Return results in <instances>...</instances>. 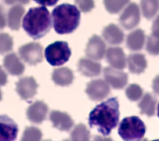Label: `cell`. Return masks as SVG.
I'll return each mask as SVG.
<instances>
[{"mask_svg":"<svg viewBox=\"0 0 159 141\" xmlns=\"http://www.w3.org/2000/svg\"><path fill=\"white\" fill-rule=\"evenodd\" d=\"M13 47V40L8 34L0 33V54L11 51Z\"/></svg>","mask_w":159,"mask_h":141,"instance_id":"4316f807","label":"cell"},{"mask_svg":"<svg viewBox=\"0 0 159 141\" xmlns=\"http://www.w3.org/2000/svg\"><path fill=\"white\" fill-rule=\"evenodd\" d=\"M140 6L143 16L150 20L159 10V0H141Z\"/></svg>","mask_w":159,"mask_h":141,"instance_id":"cb8c5ba5","label":"cell"},{"mask_svg":"<svg viewBox=\"0 0 159 141\" xmlns=\"http://www.w3.org/2000/svg\"><path fill=\"white\" fill-rule=\"evenodd\" d=\"M152 88L154 92L159 95V75L153 79L152 82Z\"/></svg>","mask_w":159,"mask_h":141,"instance_id":"d590c367","label":"cell"},{"mask_svg":"<svg viewBox=\"0 0 159 141\" xmlns=\"http://www.w3.org/2000/svg\"><path fill=\"white\" fill-rule=\"evenodd\" d=\"M16 123L6 115H0V141H12L17 135Z\"/></svg>","mask_w":159,"mask_h":141,"instance_id":"30bf717a","label":"cell"},{"mask_svg":"<svg viewBox=\"0 0 159 141\" xmlns=\"http://www.w3.org/2000/svg\"><path fill=\"white\" fill-rule=\"evenodd\" d=\"M38 84L32 76H26L19 80L16 83V91L24 100L32 98L37 93Z\"/></svg>","mask_w":159,"mask_h":141,"instance_id":"9c48e42d","label":"cell"},{"mask_svg":"<svg viewBox=\"0 0 159 141\" xmlns=\"http://www.w3.org/2000/svg\"><path fill=\"white\" fill-rule=\"evenodd\" d=\"M152 35L159 37V15L154 20L152 27Z\"/></svg>","mask_w":159,"mask_h":141,"instance_id":"1f68e13d","label":"cell"},{"mask_svg":"<svg viewBox=\"0 0 159 141\" xmlns=\"http://www.w3.org/2000/svg\"><path fill=\"white\" fill-rule=\"evenodd\" d=\"M146 127L143 122L137 116L125 117L120 122L118 133L125 140H138L145 135Z\"/></svg>","mask_w":159,"mask_h":141,"instance_id":"277c9868","label":"cell"},{"mask_svg":"<svg viewBox=\"0 0 159 141\" xmlns=\"http://www.w3.org/2000/svg\"><path fill=\"white\" fill-rule=\"evenodd\" d=\"M50 119L53 126L61 131L69 130L74 124V121L67 113L60 111H52L50 114Z\"/></svg>","mask_w":159,"mask_h":141,"instance_id":"5bb4252c","label":"cell"},{"mask_svg":"<svg viewBox=\"0 0 159 141\" xmlns=\"http://www.w3.org/2000/svg\"><path fill=\"white\" fill-rule=\"evenodd\" d=\"M37 3L41 4L42 6H52L55 5L58 0H34Z\"/></svg>","mask_w":159,"mask_h":141,"instance_id":"836d02e7","label":"cell"},{"mask_svg":"<svg viewBox=\"0 0 159 141\" xmlns=\"http://www.w3.org/2000/svg\"><path fill=\"white\" fill-rule=\"evenodd\" d=\"M19 53L21 59L30 65H35L43 60L42 47L39 43L30 42L21 46Z\"/></svg>","mask_w":159,"mask_h":141,"instance_id":"8992f818","label":"cell"},{"mask_svg":"<svg viewBox=\"0 0 159 141\" xmlns=\"http://www.w3.org/2000/svg\"><path fill=\"white\" fill-rule=\"evenodd\" d=\"M106 52V44L102 39L96 35L92 36L86 45V55L94 60H101Z\"/></svg>","mask_w":159,"mask_h":141,"instance_id":"7c38bea8","label":"cell"},{"mask_svg":"<svg viewBox=\"0 0 159 141\" xmlns=\"http://www.w3.org/2000/svg\"><path fill=\"white\" fill-rule=\"evenodd\" d=\"M106 60L114 68L123 69L126 65L125 55L120 47H110L106 52Z\"/></svg>","mask_w":159,"mask_h":141,"instance_id":"9a60e30c","label":"cell"},{"mask_svg":"<svg viewBox=\"0 0 159 141\" xmlns=\"http://www.w3.org/2000/svg\"><path fill=\"white\" fill-rule=\"evenodd\" d=\"M143 94L141 87L137 84H130L125 90V94L129 99L132 101L139 100Z\"/></svg>","mask_w":159,"mask_h":141,"instance_id":"83f0119b","label":"cell"},{"mask_svg":"<svg viewBox=\"0 0 159 141\" xmlns=\"http://www.w3.org/2000/svg\"><path fill=\"white\" fill-rule=\"evenodd\" d=\"M119 105L117 98H111L97 105L89 113L88 122L102 135H109L119 119Z\"/></svg>","mask_w":159,"mask_h":141,"instance_id":"6da1fadb","label":"cell"},{"mask_svg":"<svg viewBox=\"0 0 159 141\" xmlns=\"http://www.w3.org/2000/svg\"><path fill=\"white\" fill-rule=\"evenodd\" d=\"M86 93L91 100L101 101L109 94L110 88L106 81L94 80L88 84Z\"/></svg>","mask_w":159,"mask_h":141,"instance_id":"ba28073f","label":"cell"},{"mask_svg":"<svg viewBox=\"0 0 159 141\" xmlns=\"http://www.w3.org/2000/svg\"><path fill=\"white\" fill-rule=\"evenodd\" d=\"M102 35L104 39L112 45L121 43L124 37L122 30L114 24H111L104 27L102 31Z\"/></svg>","mask_w":159,"mask_h":141,"instance_id":"ac0fdd59","label":"cell"},{"mask_svg":"<svg viewBox=\"0 0 159 141\" xmlns=\"http://www.w3.org/2000/svg\"><path fill=\"white\" fill-rule=\"evenodd\" d=\"M106 10L111 14L119 12L125 6L130 0H103Z\"/></svg>","mask_w":159,"mask_h":141,"instance_id":"484cf974","label":"cell"},{"mask_svg":"<svg viewBox=\"0 0 159 141\" xmlns=\"http://www.w3.org/2000/svg\"><path fill=\"white\" fill-rule=\"evenodd\" d=\"M52 80L57 85L66 86L72 83L74 80L73 73L66 67L55 69L52 73Z\"/></svg>","mask_w":159,"mask_h":141,"instance_id":"d6986e66","label":"cell"},{"mask_svg":"<svg viewBox=\"0 0 159 141\" xmlns=\"http://www.w3.org/2000/svg\"><path fill=\"white\" fill-rule=\"evenodd\" d=\"M52 27L49 11L44 6L30 8L22 21V27L34 39H39L45 35Z\"/></svg>","mask_w":159,"mask_h":141,"instance_id":"7a4b0ae2","label":"cell"},{"mask_svg":"<svg viewBox=\"0 0 159 141\" xmlns=\"http://www.w3.org/2000/svg\"><path fill=\"white\" fill-rule=\"evenodd\" d=\"M127 63L129 71L132 73L140 74L147 66L145 55L142 53H134L129 55Z\"/></svg>","mask_w":159,"mask_h":141,"instance_id":"44dd1931","label":"cell"},{"mask_svg":"<svg viewBox=\"0 0 159 141\" xmlns=\"http://www.w3.org/2000/svg\"><path fill=\"white\" fill-rule=\"evenodd\" d=\"M75 1L83 12H88L94 7V0H75Z\"/></svg>","mask_w":159,"mask_h":141,"instance_id":"4dcf8cb0","label":"cell"},{"mask_svg":"<svg viewBox=\"0 0 159 141\" xmlns=\"http://www.w3.org/2000/svg\"><path fill=\"white\" fill-rule=\"evenodd\" d=\"M48 111V106L45 102L37 101L28 107L27 116L30 122L35 124H40L46 119Z\"/></svg>","mask_w":159,"mask_h":141,"instance_id":"4fadbf2b","label":"cell"},{"mask_svg":"<svg viewBox=\"0 0 159 141\" xmlns=\"http://www.w3.org/2000/svg\"><path fill=\"white\" fill-rule=\"evenodd\" d=\"M1 99H2V92H1V91L0 89V101H1Z\"/></svg>","mask_w":159,"mask_h":141,"instance_id":"ab89813d","label":"cell"},{"mask_svg":"<svg viewBox=\"0 0 159 141\" xmlns=\"http://www.w3.org/2000/svg\"><path fill=\"white\" fill-rule=\"evenodd\" d=\"M7 76L6 72L0 66V86H4L7 83Z\"/></svg>","mask_w":159,"mask_h":141,"instance_id":"e575fe53","label":"cell"},{"mask_svg":"<svg viewBox=\"0 0 159 141\" xmlns=\"http://www.w3.org/2000/svg\"><path fill=\"white\" fill-rule=\"evenodd\" d=\"M145 42L144 32L140 29L130 32L127 37V46L131 50L137 51L143 48Z\"/></svg>","mask_w":159,"mask_h":141,"instance_id":"7402d4cb","label":"cell"},{"mask_svg":"<svg viewBox=\"0 0 159 141\" xmlns=\"http://www.w3.org/2000/svg\"><path fill=\"white\" fill-rule=\"evenodd\" d=\"M3 63L6 70L12 75H20L24 71L25 66L15 53L7 55L4 58Z\"/></svg>","mask_w":159,"mask_h":141,"instance_id":"2e32d148","label":"cell"},{"mask_svg":"<svg viewBox=\"0 0 159 141\" xmlns=\"http://www.w3.org/2000/svg\"><path fill=\"white\" fill-rule=\"evenodd\" d=\"M89 138L90 132L83 124L76 125L71 133V139L73 140H89Z\"/></svg>","mask_w":159,"mask_h":141,"instance_id":"d4e9b609","label":"cell"},{"mask_svg":"<svg viewBox=\"0 0 159 141\" xmlns=\"http://www.w3.org/2000/svg\"><path fill=\"white\" fill-rule=\"evenodd\" d=\"M71 55L68 43L64 41H57L47 47L45 57L52 66H60L66 63Z\"/></svg>","mask_w":159,"mask_h":141,"instance_id":"5b68a950","label":"cell"},{"mask_svg":"<svg viewBox=\"0 0 159 141\" xmlns=\"http://www.w3.org/2000/svg\"><path fill=\"white\" fill-rule=\"evenodd\" d=\"M16 2H19L21 4H28L30 2V0H16Z\"/></svg>","mask_w":159,"mask_h":141,"instance_id":"74e56055","label":"cell"},{"mask_svg":"<svg viewBox=\"0 0 159 141\" xmlns=\"http://www.w3.org/2000/svg\"><path fill=\"white\" fill-rule=\"evenodd\" d=\"M78 68L79 71L83 75L88 77L98 76L101 71V65L100 63L86 58L80 60Z\"/></svg>","mask_w":159,"mask_h":141,"instance_id":"e0dca14e","label":"cell"},{"mask_svg":"<svg viewBox=\"0 0 159 141\" xmlns=\"http://www.w3.org/2000/svg\"><path fill=\"white\" fill-rule=\"evenodd\" d=\"M6 25V18L4 7L0 4V30L4 28Z\"/></svg>","mask_w":159,"mask_h":141,"instance_id":"d6a6232c","label":"cell"},{"mask_svg":"<svg viewBox=\"0 0 159 141\" xmlns=\"http://www.w3.org/2000/svg\"><path fill=\"white\" fill-rule=\"evenodd\" d=\"M25 12L24 7L20 4H16L11 7L7 13V24L9 27L14 30H19L20 22Z\"/></svg>","mask_w":159,"mask_h":141,"instance_id":"ffe728a7","label":"cell"},{"mask_svg":"<svg viewBox=\"0 0 159 141\" xmlns=\"http://www.w3.org/2000/svg\"><path fill=\"white\" fill-rule=\"evenodd\" d=\"M53 27L59 34H70L75 30L80 22V12L75 5L62 4L52 11Z\"/></svg>","mask_w":159,"mask_h":141,"instance_id":"3957f363","label":"cell"},{"mask_svg":"<svg viewBox=\"0 0 159 141\" xmlns=\"http://www.w3.org/2000/svg\"><path fill=\"white\" fill-rule=\"evenodd\" d=\"M157 114H158V116L159 117V103L158 104V107H157Z\"/></svg>","mask_w":159,"mask_h":141,"instance_id":"f35d334b","label":"cell"},{"mask_svg":"<svg viewBox=\"0 0 159 141\" xmlns=\"http://www.w3.org/2000/svg\"><path fill=\"white\" fill-rule=\"evenodd\" d=\"M146 50L151 55H159V37L152 35L147 37Z\"/></svg>","mask_w":159,"mask_h":141,"instance_id":"f546056e","label":"cell"},{"mask_svg":"<svg viewBox=\"0 0 159 141\" xmlns=\"http://www.w3.org/2000/svg\"><path fill=\"white\" fill-rule=\"evenodd\" d=\"M140 10L138 5L134 2L129 4L119 17L120 24L127 30L135 27L140 22Z\"/></svg>","mask_w":159,"mask_h":141,"instance_id":"52a82bcc","label":"cell"},{"mask_svg":"<svg viewBox=\"0 0 159 141\" xmlns=\"http://www.w3.org/2000/svg\"><path fill=\"white\" fill-rule=\"evenodd\" d=\"M157 99L151 94L146 93L139 104L140 113L152 117L155 114Z\"/></svg>","mask_w":159,"mask_h":141,"instance_id":"603a6c76","label":"cell"},{"mask_svg":"<svg viewBox=\"0 0 159 141\" xmlns=\"http://www.w3.org/2000/svg\"><path fill=\"white\" fill-rule=\"evenodd\" d=\"M2 1H3L6 4H9V5L13 4H14V3L16 2V0H2Z\"/></svg>","mask_w":159,"mask_h":141,"instance_id":"8d00e7d4","label":"cell"},{"mask_svg":"<svg viewBox=\"0 0 159 141\" xmlns=\"http://www.w3.org/2000/svg\"><path fill=\"white\" fill-rule=\"evenodd\" d=\"M42 137V132L36 127H26L22 138V140H40Z\"/></svg>","mask_w":159,"mask_h":141,"instance_id":"f1b7e54d","label":"cell"},{"mask_svg":"<svg viewBox=\"0 0 159 141\" xmlns=\"http://www.w3.org/2000/svg\"><path fill=\"white\" fill-rule=\"evenodd\" d=\"M106 81L113 88L122 89L127 83V75L117 68L106 67L103 71Z\"/></svg>","mask_w":159,"mask_h":141,"instance_id":"8fae6325","label":"cell"}]
</instances>
